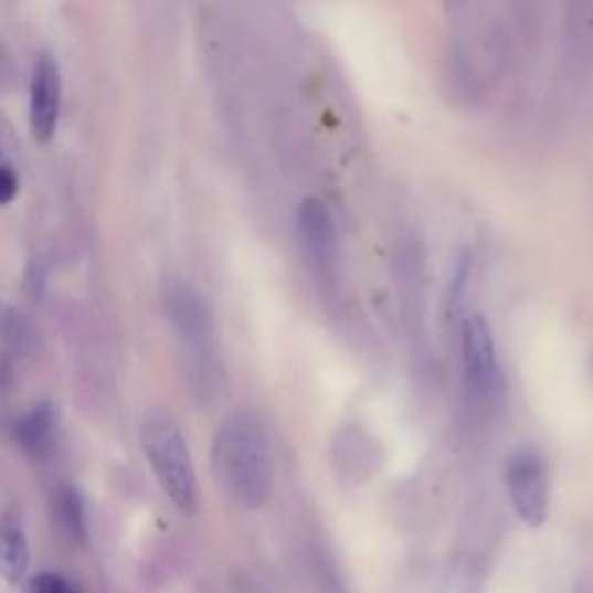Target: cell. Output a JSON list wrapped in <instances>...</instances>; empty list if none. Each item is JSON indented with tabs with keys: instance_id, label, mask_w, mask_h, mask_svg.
<instances>
[{
	"instance_id": "6da1fadb",
	"label": "cell",
	"mask_w": 593,
	"mask_h": 593,
	"mask_svg": "<svg viewBox=\"0 0 593 593\" xmlns=\"http://www.w3.org/2000/svg\"><path fill=\"white\" fill-rule=\"evenodd\" d=\"M211 464L236 504L248 510L267 504L274 478L272 445L253 413H234L221 422L211 445Z\"/></svg>"
},
{
	"instance_id": "7a4b0ae2",
	"label": "cell",
	"mask_w": 593,
	"mask_h": 593,
	"mask_svg": "<svg viewBox=\"0 0 593 593\" xmlns=\"http://www.w3.org/2000/svg\"><path fill=\"white\" fill-rule=\"evenodd\" d=\"M165 311L183 346L195 390L216 396L223 390V364L207 299L191 283L172 280L165 288Z\"/></svg>"
},
{
	"instance_id": "3957f363",
	"label": "cell",
	"mask_w": 593,
	"mask_h": 593,
	"mask_svg": "<svg viewBox=\"0 0 593 593\" xmlns=\"http://www.w3.org/2000/svg\"><path fill=\"white\" fill-rule=\"evenodd\" d=\"M141 447L170 501L181 512L195 515L200 508L198 476L179 424L165 413H149L141 422Z\"/></svg>"
},
{
	"instance_id": "277c9868",
	"label": "cell",
	"mask_w": 593,
	"mask_h": 593,
	"mask_svg": "<svg viewBox=\"0 0 593 593\" xmlns=\"http://www.w3.org/2000/svg\"><path fill=\"white\" fill-rule=\"evenodd\" d=\"M464 399L470 411L485 409L498 385L494 331L483 314H468L459 322Z\"/></svg>"
},
{
	"instance_id": "5b68a950",
	"label": "cell",
	"mask_w": 593,
	"mask_h": 593,
	"mask_svg": "<svg viewBox=\"0 0 593 593\" xmlns=\"http://www.w3.org/2000/svg\"><path fill=\"white\" fill-rule=\"evenodd\" d=\"M506 487L515 515L527 527H542L550 515V478L542 455L521 445L506 462Z\"/></svg>"
},
{
	"instance_id": "8992f818",
	"label": "cell",
	"mask_w": 593,
	"mask_h": 593,
	"mask_svg": "<svg viewBox=\"0 0 593 593\" xmlns=\"http://www.w3.org/2000/svg\"><path fill=\"white\" fill-rule=\"evenodd\" d=\"M297 232L304 246L308 267L325 288H335L339 280L341 244L335 216L320 198H304L297 209Z\"/></svg>"
},
{
	"instance_id": "52a82bcc",
	"label": "cell",
	"mask_w": 593,
	"mask_h": 593,
	"mask_svg": "<svg viewBox=\"0 0 593 593\" xmlns=\"http://www.w3.org/2000/svg\"><path fill=\"white\" fill-rule=\"evenodd\" d=\"M61 109V73L52 54H40L31 80V133L40 145H46L56 133Z\"/></svg>"
},
{
	"instance_id": "ba28073f",
	"label": "cell",
	"mask_w": 593,
	"mask_h": 593,
	"mask_svg": "<svg viewBox=\"0 0 593 593\" xmlns=\"http://www.w3.org/2000/svg\"><path fill=\"white\" fill-rule=\"evenodd\" d=\"M56 438V411L50 401H40L17 424V441L35 459L52 455Z\"/></svg>"
},
{
	"instance_id": "9c48e42d",
	"label": "cell",
	"mask_w": 593,
	"mask_h": 593,
	"mask_svg": "<svg viewBox=\"0 0 593 593\" xmlns=\"http://www.w3.org/2000/svg\"><path fill=\"white\" fill-rule=\"evenodd\" d=\"M31 550L19 521L0 517V578L10 584H19L29 573Z\"/></svg>"
},
{
	"instance_id": "30bf717a",
	"label": "cell",
	"mask_w": 593,
	"mask_h": 593,
	"mask_svg": "<svg viewBox=\"0 0 593 593\" xmlns=\"http://www.w3.org/2000/svg\"><path fill=\"white\" fill-rule=\"evenodd\" d=\"M54 508H56V519L61 529L73 538L75 542H86L88 538V525H86V510L84 501L75 487H61L54 496Z\"/></svg>"
},
{
	"instance_id": "8fae6325",
	"label": "cell",
	"mask_w": 593,
	"mask_h": 593,
	"mask_svg": "<svg viewBox=\"0 0 593 593\" xmlns=\"http://www.w3.org/2000/svg\"><path fill=\"white\" fill-rule=\"evenodd\" d=\"M0 341L12 352H29L33 343V327L17 306L0 299Z\"/></svg>"
},
{
	"instance_id": "7c38bea8",
	"label": "cell",
	"mask_w": 593,
	"mask_h": 593,
	"mask_svg": "<svg viewBox=\"0 0 593 593\" xmlns=\"http://www.w3.org/2000/svg\"><path fill=\"white\" fill-rule=\"evenodd\" d=\"M470 274H473V255L468 251H464L457 255L453 276H449V283H447V295H445V316L447 318L459 316Z\"/></svg>"
},
{
	"instance_id": "4fadbf2b",
	"label": "cell",
	"mask_w": 593,
	"mask_h": 593,
	"mask_svg": "<svg viewBox=\"0 0 593 593\" xmlns=\"http://www.w3.org/2000/svg\"><path fill=\"white\" fill-rule=\"evenodd\" d=\"M31 593H77L67 580L56 573H40L31 582Z\"/></svg>"
},
{
	"instance_id": "5bb4252c",
	"label": "cell",
	"mask_w": 593,
	"mask_h": 593,
	"mask_svg": "<svg viewBox=\"0 0 593 593\" xmlns=\"http://www.w3.org/2000/svg\"><path fill=\"white\" fill-rule=\"evenodd\" d=\"M19 193V179L17 174L8 168V165H0V207L10 204Z\"/></svg>"
},
{
	"instance_id": "9a60e30c",
	"label": "cell",
	"mask_w": 593,
	"mask_h": 593,
	"mask_svg": "<svg viewBox=\"0 0 593 593\" xmlns=\"http://www.w3.org/2000/svg\"><path fill=\"white\" fill-rule=\"evenodd\" d=\"M27 286H29V290H31L35 297H40L42 290H44V269H42V265L38 263V260H33V265H31V269H29V280H27Z\"/></svg>"
}]
</instances>
